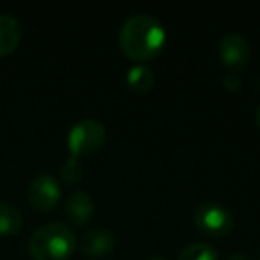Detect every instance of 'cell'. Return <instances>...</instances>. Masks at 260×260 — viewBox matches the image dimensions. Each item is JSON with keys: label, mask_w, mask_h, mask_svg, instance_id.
Here are the masks:
<instances>
[{"label": "cell", "mask_w": 260, "mask_h": 260, "mask_svg": "<svg viewBox=\"0 0 260 260\" xmlns=\"http://www.w3.org/2000/svg\"><path fill=\"white\" fill-rule=\"evenodd\" d=\"M219 57L228 72H241L249 61V45L241 34L228 32L219 40Z\"/></svg>", "instance_id": "obj_6"}, {"label": "cell", "mask_w": 260, "mask_h": 260, "mask_svg": "<svg viewBox=\"0 0 260 260\" xmlns=\"http://www.w3.org/2000/svg\"><path fill=\"white\" fill-rule=\"evenodd\" d=\"M255 121H256V126L260 128V104H258V107H256V112H255Z\"/></svg>", "instance_id": "obj_16"}, {"label": "cell", "mask_w": 260, "mask_h": 260, "mask_svg": "<svg viewBox=\"0 0 260 260\" xmlns=\"http://www.w3.org/2000/svg\"><path fill=\"white\" fill-rule=\"evenodd\" d=\"M27 196L34 209L48 212L52 210L61 200V185L52 175L41 173L32 178L27 189Z\"/></svg>", "instance_id": "obj_5"}, {"label": "cell", "mask_w": 260, "mask_h": 260, "mask_svg": "<svg viewBox=\"0 0 260 260\" xmlns=\"http://www.w3.org/2000/svg\"><path fill=\"white\" fill-rule=\"evenodd\" d=\"M64 212L68 219L75 224H86L93 217L94 203L89 194L84 191H75L68 196L64 203Z\"/></svg>", "instance_id": "obj_8"}, {"label": "cell", "mask_w": 260, "mask_h": 260, "mask_svg": "<svg viewBox=\"0 0 260 260\" xmlns=\"http://www.w3.org/2000/svg\"><path fill=\"white\" fill-rule=\"evenodd\" d=\"M105 126L96 119H80L72 126L68 134V150L72 157L94 153L105 143Z\"/></svg>", "instance_id": "obj_3"}, {"label": "cell", "mask_w": 260, "mask_h": 260, "mask_svg": "<svg viewBox=\"0 0 260 260\" xmlns=\"http://www.w3.org/2000/svg\"><path fill=\"white\" fill-rule=\"evenodd\" d=\"M228 260H249V256L244 255V253H234Z\"/></svg>", "instance_id": "obj_15"}, {"label": "cell", "mask_w": 260, "mask_h": 260, "mask_svg": "<svg viewBox=\"0 0 260 260\" xmlns=\"http://www.w3.org/2000/svg\"><path fill=\"white\" fill-rule=\"evenodd\" d=\"M116 237L109 228H94L84 234L80 249L87 258H104L114 249Z\"/></svg>", "instance_id": "obj_7"}, {"label": "cell", "mask_w": 260, "mask_h": 260, "mask_svg": "<svg viewBox=\"0 0 260 260\" xmlns=\"http://www.w3.org/2000/svg\"><path fill=\"white\" fill-rule=\"evenodd\" d=\"M126 84L134 93L138 94H145L148 91H152L153 84H155V77H153V72L148 68L146 64H136L128 70L126 73Z\"/></svg>", "instance_id": "obj_10"}, {"label": "cell", "mask_w": 260, "mask_h": 260, "mask_svg": "<svg viewBox=\"0 0 260 260\" xmlns=\"http://www.w3.org/2000/svg\"><path fill=\"white\" fill-rule=\"evenodd\" d=\"M219 253L214 246L207 244V242H192L187 244L180 253H178L177 260H217Z\"/></svg>", "instance_id": "obj_12"}, {"label": "cell", "mask_w": 260, "mask_h": 260, "mask_svg": "<svg viewBox=\"0 0 260 260\" xmlns=\"http://www.w3.org/2000/svg\"><path fill=\"white\" fill-rule=\"evenodd\" d=\"M119 48L132 61L145 62L157 57L166 43L164 25L152 15L130 16L119 29Z\"/></svg>", "instance_id": "obj_1"}, {"label": "cell", "mask_w": 260, "mask_h": 260, "mask_svg": "<svg viewBox=\"0 0 260 260\" xmlns=\"http://www.w3.org/2000/svg\"><path fill=\"white\" fill-rule=\"evenodd\" d=\"M223 84L228 91H237L239 86H241V75H239V72H228L223 79Z\"/></svg>", "instance_id": "obj_14"}, {"label": "cell", "mask_w": 260, "mask_h": 260, "mask_svg": "<svg viewBox=\"0 0 260 260\" xmlns=\"http://www.w3.org/2000/svg\"><path fill=\"white\" fill-rule=\"evenodd\" d=\"M196 228L209 237H224L234 230L235 219L224 205L216 202H205L194 210L192 216Z\"/></svg>", "instance_id": "obj_4"}, {"label": "cell", "mask_w": 260, "mask_h": 260, "mask_svg": "<svg viewBox=\"0 0 260 260\" xmlns=\"http://www.w3.org/2000/svg\"><path fill=\"white\" fill-rule=\"evenodd\" d=\"M22 40V23L8 13H0V57L11 54Z\"/></svg>", "instance_id": "obj_9"}, {"label": "cell", "mask_w": 260, "mask_h": 260, "mask_svg": "<svg viewBox=\"0 0 260 260\" xmlns=\"http://www.w3.org/2000/svg\"><path fill=\"white\" fill-rule=\"evenodd\" d=\"M61 175H62V178H64V182H68V184H77V182H80L84 175L80 160L77 159V157H70V159L62 164Z\"/></svg>", "instance_id": "obj_13"}, {"label": "cell", "mask_w": 260, "mask_h": 260, "mask_svg": "<svg viewBox=\"0 0 260 260\" xmlns=\"http://www.w3.org/2000/svg\"><path fill=\"white\" fill-rule=\"evenodd\" d=\"M77 248L72 228L62 223H47L30 235L29 251L34 260H68Z\"/></svg>", "instance_id": "obj_2"}, {"label": "cell", "mask_w": 260, "mask_h": 260, "mask_svg": "<svg viewBox=\"0 0 260 260\" xmlns=\"http://www.w3.org/2000/svg\"><path fill=\"white\" fill-rule=\"evenodd\" d=\"M148 260H168V258H164V256H152V258H148Z\"/></svg>", "instance_id": "obj_17"}, {"label": "cell", "mask_w": 260, "mask_h": 260, "mask_svg": "<svg viewBox=\"0 0 260 260\" xmlns=\"http://www.w3.org/2000/svg\"><path fill=\"white\" fill-rule=\"evenodd\" d=\"M23 224V216L13 203L0 202V234L11 235L20 232Z\"/></svg>", "instance_id": "obj_11"}]
</instances>
